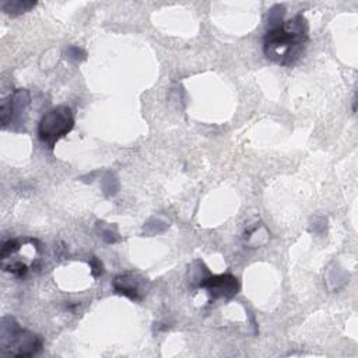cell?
<instances>
[{"label":"cell","instance_id":"cell-6","mask_svg":"<svg viewBox=\"0 0 358 358\" xmlns=\"http://www.w3.org/2000/svg\"><path fill=\"white\" fill-rule=\"evenodd\" d=\"M141 280L137 278V275L131 273H124L119 274L113 280V288L117 294H122L130 299L138 301L143 296V289H141Z\"/></svg>","mask_w":358,"mask_h":358},{"label":"cell","instance_id":"cell-4","mask_svg":"<svg viewBox=\"0 0 358 358\" xmlns=\"http://www.w3.org/2000/svg\"><path fill=\"white\" fill-rule=\"evenodd\" d=\"M200 287L204 288L214 301L217 299L228 301L238 294L239 281L232 274H217V275H210L207 278H203V281L200 282Z\"/></svg>","mask_w":358,"mask_h":358},{"label":"cell","instance_id":"cell-7","mask_svg":"<svg viewBox=\"0 0 358 358\" xmlns=\"http://www.w3.org/2000/svg\"><path fill=\"white\" fill-rule=\"evenodd\" d=\"M35 6V1H22V0H14V1H6L1 4V8L4 13L10 15H20L29 8Z\"/></svg>","mask_w":358,"mask_h":358},{"label":"cell","instance_id":"cell-2","mask_svg":"<svg viewBox=\"0 0 358 358\" xmlns=\"http://www.w3.org/2000/svg\"><path fill=\"white\" fill-rule=\"evenodd\" d=\"M42 338L18 326V323L7 316L1 320L0 333V355L3 357H31L41 351Z\"/></svg>","mask_w":358,"mask_h":358},{"label":"cell","instance_id":"cell-1","mask_svg":"<svg viewBox=\"0 0 358 358\" xmlns=\"http://www.w3.org/2000/svg\"><path fill=\"white\" fill-rule=\"evenodd\" d=\"M308 41V21L302 14H296L268 28L263 38V52L267 59L280 66H292L302 56Z\"/></svg>","mask_w":358,"mask_h":358},{"label":"cell","instance_id":"cell-3","mask_svg":"<svg viewBox=\"0 0 358 358\" xmlns=\"http://www.w3.org/2000/svg\"><path fill=\"white\" fill-rule=\"evenodd\" d=\"M74 127V116L67 105H57L48 110L38 123L39 140L53 150L55 144L71 131Z\"/></svg>","mask_w":358,"mask_h":358},{"label":"cell","instance_id":"cell-5","mask_svg":"<svg viewBox=\"0 0 358 358\" xmlns=\"http://www.w3.org/2000/svg\"><path fill=\"white\" fill-rule=\"evenodd\" d=\"M29 103V92L24 88L15 90L8 98L3 99L0 105V119L1 126L7 127L13 120H20L21 113L25 112Z\"/></svg>","mask_w":358,"mask_h":358}]
</instances>
